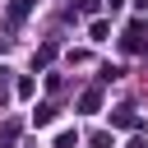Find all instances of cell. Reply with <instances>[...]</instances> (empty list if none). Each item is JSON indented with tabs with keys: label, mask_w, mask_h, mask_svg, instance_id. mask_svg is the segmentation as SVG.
Listing matches in <instances>:
<instances>
[{
	"label": "cell",
	"mask_w": 148,
	"mask_h": 148,
	"mask_svg": "<svg viewBox=\"0 0 148 148\" xmlns=\"http://www.w3.org/2000/svg\"><path fill=\"white\" fill-rule=\"evenodd\" d=\"M111 120H116V125H125V130H130V125H134V111H130V106H120V111H116V116H111Z\"/></svg>",
	"instance_id": "obj_1"
}]
</instances>
